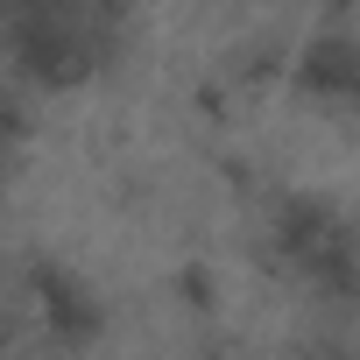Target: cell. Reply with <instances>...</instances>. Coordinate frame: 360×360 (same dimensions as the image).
<instances>
[{
	"label": "cell",
	"instance_id": "1",
	"mask_svg": "<svg viewBox=\"0 0 360 360\" xmlns=\"http://www.w3.org/2000/svg\"><path fill=\"white\" fill-rule=\"evenodd\" d=\"M269 255L290 276L318 283V290H353V276H360V226L339 205H325V198H276Z\"/></svg>",
	"mask_w": 360,
	"mask_h": 360
},
{
	"label": "cell",
	"instance_id": "2",
	"mask_svg": "<svg viewBox=\"0 0 360 360\" xmlns=\"http://www.w3.org/2000/svg\"><path fill=\"white\" fill-rule=\"evenodd\" d=\"M297 85L318 92V99H346V106H360V36H353V29H325V36H311V50H304V64H297Z\"/></svg>",
	"mask_w": 360,
	"mask_h": 360
}]
</instances>
